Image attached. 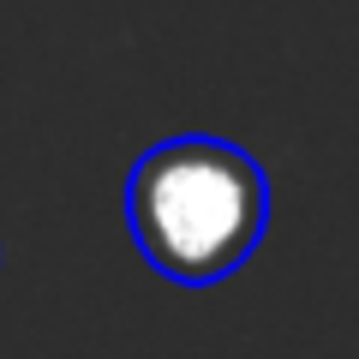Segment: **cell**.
I'll return each mask as SVG.
<instances>
[{
  "label": "cell",
  "instance_id": "6da1fadb",
  "mask_svg": "<svg viewBox=\"0 0 359 359\" xmlns=\"http://www.w3.org/2000/svg\"><path fill=\"white\" fill-rule=\"evenodd\" d=\"M126 228L156 276L180 287H216L269 228L264 168L228 138H168L132 162Z\"/></svg>",
  "mask_w": 359,
  "mask_h": 359
}]
</instances>
